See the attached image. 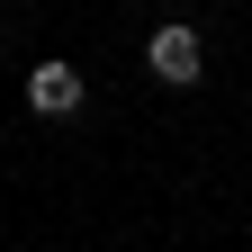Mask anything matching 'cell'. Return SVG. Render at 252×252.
I'll return each mask as SVG.
<instances>
[{
  "instance_id": "1",
  "label": "cell",
  "mask_w": 252,
  "mask_h": 252,
  "mask_svg": "<svg viewBox=\"0 0 252 252\" xmlns=\"http://www.w3.org/2000/svg\"><path fill=\"white\" fill-rule=\"evenodd\" d=\"M144 63H153V81H171V90H189L207 72V45H198V27H180V18H162L144 36Z\"/></svg>"
},
{
  "instance_id": "2",
  "label": "cell",
  "mask_w": 252,
  "mask_h": 252,
  "mask_svg": "<svg viewBox=\"0 0 252 252\" xmlns=\"http://www.w3.org/2000/svg\"><path fill=\"white\" fill-rule=\"evenodd\" d=\"M27 108H36V117H81V72L63 54H45L36 72H27Z\"/></svg>"
}]
</instances>
